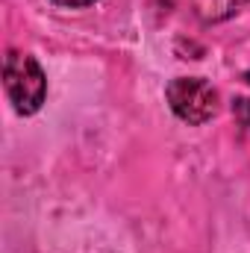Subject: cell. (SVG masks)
I'll use <instances>...</instances> for the list:
<instances>
[{
	"label": "cell",
	"instance_id": "cell-1",
	"mask_svg": "<svg viewBox=\"0 0 250 253\" xmlns=\"http://www.w3.org/2000/svg\"><path fill=\"white\" fill-rule=\"evenodd\" d=\"M3 85H6L12 106L21 115L39 112V106L44 103V94H47V80H44L42 65L18 50H12L3 62Z\"/></svg>",
	"mask_w": 250,
	"mask_h": 253
},
{
	"label": "cell",
	"instance_id": "cell-2",
	"mask_svg": "<svg viewBox=\"0 0 250 253\" xmlns=\"http://www.w3.org/2000/svg\"><path fill=\"white\" fill-rule=\"evenodd\" d=\"M165 97L174 115L186 124H206L218 112V91L200 77H177L168 83Z\"/></svg>",
	"mask_w": 250,
	"mask_h": 253
},
{
	"label": "cell",
	"instance_id": "cell-3",
	"mask_svg": "<svg viewBox=\"0 0 250 253\" xmlns=\"http://www.w3.org/2000/svg\"><path fill=\"white\" fill-rule=\"evenodd\" d=\"M191 6L203 21L218 24V21H227L230 15H236L245 6V0H191Z\"/></svg>",
	"mask_w": 250,
	"mask_h": 253
},
{
	"label": "cell",
	"instance_id": "cell-4",
	"mask_svg": "<svg viewBox=\"0 0 250 253\" xmlns=\"http://www.w3.org/2000/svg\"><path fill=\"white\" fill-rule=\"evenodd\" d=\"M233 115H236V121L242 126L250 129V97H239V100L233 103Z\"/></svg>",
	"mask_w": 250,
	"mask_h": 253
},
{
	"label": "cell",
	"instance_id": "cell-5",
	"mask_svg": "<svg viewBox=\"0 0 250 253\" xmlns=\"http://www.w3.org/2000/svg\"><path fill=\"white\" fill-rule=\"evenodd\" d=\"M53 3H59V6H71V9H77V6H88V3H94V0H53Z\"/></svg>",
	"mask_w": 250,
	"mask_h": 253
},
{
	"label": "cell",
	"instance_id": "cell-6",
	"mask_svg": "<svg viewBox=\"0 0 250 253\" xmlns=\"http://www.w3.org/2000/svg\"><path fill=\"white\" fill-rule=\"evenodd\" d=\"M248 80H250V74H248Z\"/></svg>",
	"mask_w": 250,
	"mask_h": 253
}]
</instances>
